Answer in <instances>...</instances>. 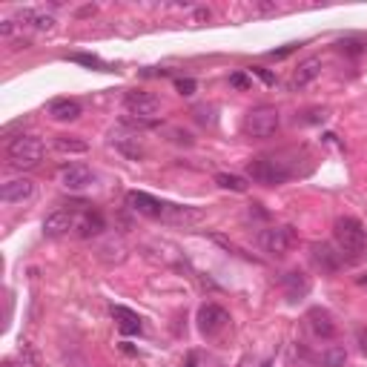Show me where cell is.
Here are the masks:
<instances>
[{
    "instance_id": "34",
    "label": "cell",
    "mask_w": 367,
    "mask_h": 367,
    "mask_svg": "<svg viewBox=\"0 0 367 367\" xmlns=\"http://www.w3.org/2000/svg\"><path fill=\"white\" fill-rule=\"evenodd\" d=\"M261 367H273V361H264V364H261Z\"/></svg>"
},
{
    "instance_id": "1",
    "label": "cell",
    "mask_w": 367,
    "mask_h": 367,
    "mask_svg": "<svg viewBox=\"0 0 367 367\" xmlns=\"http://www.w3.org/2000/svg\"><path fill=\"white\" fill-rule=\"evenodd\" d=\"M333 239H336L339 253L347 256V258H361L367 253V230L353 215L339 218L336 227H333Z\"/></svg>"
},
{
    "instance_id": "9",
    "label": "cell",
    "mask_w": 367,
    "mask_h": 367,
    "mask_svg": "<svg viewBox=\"0 0 367 367\" xmlns=\"http://www.w3.org/2000/svg\"><path fill=\"white\" fill-rule=\"evenodd\" d=\"M126 204H129L135 212L150 215V218H164V215H167V209H170V204H164V201L153 198L150 192H138V190H132V192L126 195Z\"/></svg>"
},
{
    "instance_id": "18",
    "label": "cell",
    "mask_w": 367,
    "mask_h": 367,
    "mask_svg": "<svg viewBox=\"0 0 367 367\" xmlns=\"http://www.w3.org/2000/svg\"><path fill=\"white\" fill-rule=\"evenodd\" d=\"M104 215L95 212V209H81V218H78V236L89 239V236H98L104 233Z\"/></svg>"
},
{
    "instance_id": "29",
    "label": "cell",
    "mask_w": 367,
    "mask_h": 367,
    "mask_svg": "<svg viewBox=\"0 0 367 367\" xmlns=\"http://www.w3.org/2000/svg\"><path fill=\"white\" fill-rule=\"evenodd\" d=\"M0 35L12 38V35H15V21H4V23H0Z\"/></svg>"
},
{
    "instance_id": "25",
    "label": "cell",
    "mask_w": 367,
    "mask_h": 367,
    "mask_svg": "<svg viewBox=\"0 0 367 367\" xmlns=\"http://www.w3.org/2000/svg\"><path fill=\"white\" fill-rule=\"evenodd\" d=\"M175 89H178L181 95H187V98H190V95H195L198 84H195L192 78H178V81H175Z\"/></svg>"
},
{
    "instance_id": "8",
    "label": "cell",
    "mask_w": 367,
    "mask_h": 367,
    "mask_svg": "<svg viewBox=\"0 0 367 367\" xmlns=\"http://www.w3.org/2000/svg\"><path fill=\"white\" fill-rule=\"evenodd\" d=\"M258 241L270 256H287L292 247V227H267L261 230Z\"/></svg>"
},
{
    "instance_id": "32",
    "label": "cell",
    "mask_w": 367,
    "mask_h": 367,
    "mask_svg": "<svg viewBox=\"0 0 367 367\" xmlns=\"http://www.w3.org/2000/svg\"><path fill=\"white\" fill-rule=\"evenodd\" d=\"M358 287H367V273H364V275H358Z\"/></svg>"
},
{
    "instance_id": "22",
    "label": "cell",
    "mask_w": 367,
    "mask_h": 367,
    "mask_svg": "<svg viewBox=\"0 0 367 367\" xmlns=\"http://www.w3.org/2000/svg\"><path fill=\"white\" fill-rule=\"evenodd\" d=\"M215 184L221 190H233V192H247V181L241 175H230V172H218Z\"/></svg>"
},
{
    "instance_id": "10",
    "label": "cell",
    "mask_w": 367,
    "mask_h": 367,
    "mask_svg": "<svg viewBox=\"0 0 367 367\" xmlns=\"http://www.w3.org/2000/svg\"><path fill=\"white\" fill-rule=\"evenodd\" d=\"M32 195H35V181L32 178H12L0 187V198H4L6 204H21Z\"/></svg>"
},
{
    "instance_id": "23",
    "label": "cell",
    "mask_w": 367,
    "mask_h": 367,
    "mask_svg": "<svg viewBox=\"0 0 367 367\" xmlns=\"http://www.w3.org/2000/svg\"><path fill=\"white\" fill-rule=\"evenodd\" d=\"M344 361H347L344 347H330V350L322 356V364H324V367H344Z\"/></svg>"
},
{
    "instance_id": "11",
    "label": "cell",
    "mask_w": 367,
    "mask_h": 367,
    "mask_svg": "<svg viewBox=\"0 0 367 367\" xmlns=\"http://www.w3.org/2000/svg\"><path fill=\"white\" fill-rule=\"evenodd\" d=\"M60 184L66 190H87L92 184V170L84 164H69L60 170Z\"/></svg>"
},
{
    "instance_id": "5",
    "label": "cell",
    "mask_w": 367,
    "mask_h": 367,
    "mask_svg": "<svg viewBox=\"0 0 367 367\" xmlns=\"http://www.w3.org/2000/svg\"><path fill=\"white\" fill-rule=\"evenodd\" d=\"M124 106L129 115H135L138 121H153L158 112H161V98L153 95V92H141V89H132L124 95Z\"/></svg>"
},
{
    "instance_id": "2",
    "label": "cell",
    "mask_w": 367,
    "mask_h": 367,
    "mask_svg": "<svg viewBox=\"0 0 367 367\" xmlns=\"http://www.w3.org/2000/svg\"><path fill=\"white\" fill-rule=\"evenodd\" d=\"M247 175L258 184H267V187H275V184H284L290 175H292V167L290 161H284L281 155H256L250 164H247Z\"/></svg>"
},
{
    "instance_id": "30",
    "label": "cell",
    "mask_w": 367,
    "mask_h": 367,
    "mask_svg": "<svg viewBox=\"0 0 367 367\" xmlns=\"http://www.w3.org/2000/svg\"><path fill=\"white\" fill-rule=\"evenodd\" d=\"M356 341H358V347H361V353L367 356V327H361V330L356 333Z\"/></svg>"
},
{
    "instance_id": "12",
    "label": "cell",
    "mask_w": 367,
    "mask_h": 367,
    "mask_svg": "<svg viewBox=\"0 0 367 367\" xmlns=\"http://www.w3.org/2000/svg\"><path fill=\"white\" fill-rule=\"evenodd\" d=\"M281 287H284V292H287V299H290V302L305 299L307 292H310V281H307V275H305L302 270H290V273H284Z\"/></svg>"
},
{
    "instance_id": "3",
    "label": "cell",
    "mask_w": 367,
    "mask_h": 367,
    "mask_svg": "<svg viewBox=\"0 0 367 367\" xmlns=\"http://www.w3.org/2000/svg\"><path fill=\"white\" fill-rule=\"evenodd\" d=\"M6 155H9V164L18 167V170H32L43 161V141L38 135H18L9 141L6 146Z\"/></svg>"
},
{
    "instance_id": "27",
    "label": "cell",
    "mask_w": 367,
    "mask_h": 367,
    "mask_svg": "<svg viewBox=\"0 0 367 367\" xmlns=\"http://www.w3.org/2000/svg\"><path fill=\"white\" fill-rule=\"evenodd\" d=\"M296 46H299V43H287V46H281V49H273L270 57H275V60H278V57H287L290 52H296Z\"/></svg>"
},
{
    "instance_id": "26",
    "label": "cell",
    "mask_w": 367,
    "mask_h": 367,
    "mask_svg": "<svg viewBox=\"0 0 367 367\" xmlns=\"http://www.w3.org/2000/svg\"><path fill=\"white\" fill-rule=\"evenodd\" d=\"M230 84L236 89H250V78L244 75V72H236V75H230Z\"/></svg>"
},
{
    "instance_id": "33",
    "label": "cell",
    "mask_w": 367,
    "mask_h": 367,
    "mask_svg": "<svg viewBox=\"0 0 367 367\" xmlns=\"http://www.w3.org/2000/svg\"><path fill=\"white\" fill-rule=\"evenodd\" d=\"M187 367H195V356H190V358H187Z\"/></svg>"
},
{
    "instance_id": "16",
    "label": "cell",
    "mask_w": 367,
    "mask_h": 367,
    "mask_svg": "<svg viewBox=\"0 0 367 367\" xmlns=\"http://www.w3.org/2000/svg\"><path fill=\"white\" fill-rule=\"evenodd\" d=\"M307 322H310L313 336H319V339H333V336H336V324H333V319H330L327 310L313 307V310L307 313Z\"/></svg>"
},
{
    "instance_id": "21",
    "label": "cell",
    "mask_w": 367,
    "mask_h": 367,
    "mask_svg": "<svg viewBox=\"0 0 367 367\" xmlns=\"http://www.w3.org/2000/svg\"><path fill=\"white\" fill-rule=\"evenodd\" d=\"M55 150L57 153H87L89 146H87V141H81L75 135H57L55 138Z\"/></svg>"
},
{
    "instance_id": "17",
    "label": "cell",
    "mask_w": 367,
    "mask_h": 367,
    "mask_svg": "<svg viewBox=\"0 0 367 367\" xmlns=\"http://www.w3.org/2000/svg\"><path fill=\"white\" fill-rule=\"evenodd\" d=\"M49 115L55 121H78L81 118V104L72 98H55L49 104Z\"/></svg>"
},
{
    "instance_id": "14",
    "label": "cell",
    "mask_w": 367,
    "mask_h": 367,
    "mask_svg": "<svg viewBox=\"0 0 367 367\" xmlns=\"http://www.w3.org/2000/svg\"><path fill=\"white\" fill-rule=\"evenodd\" d=\"M112 143L118 146L124 155H129V158H141V155H143V146H141V141H138V132H126L124 126L112 129Z\"/></svg>"
},
{
    "instance_id": "4",
    "label": "cell",
    "mask_w": 367,
    "mask_h": 367,
    "mask_svg": "<svg viewBox=\"0 0 367 367\" xmlns=\"http://www.w3.org/2000/svg\"><path fill=\"white\" fill-rule=\"evenodd\" d=\"M278 124H281L278 109L264 104V106H256V109H250L244 115V135L264 141V138H273L278 132Z\"/></svg>"
},
{
    "instance_id": "31",
    "label": "cell",
    "mask_w": 367,
    "mask_h": 367,
    "mask_svg": "<svg viewBox=\"0 0 367 367\" xmlns=\"http://www.w3.org/2000/svg\"><path fill=\"white\" fill-rule=\"evenodd\" d=\"M341 49H347L350 55H358L361 52V43H356V40H344V43H339Z\"/></svg>"
},
{
    "instance_id": "15",
    "label": "cell",
    "mask_w": 367,
    "mask_h": 367,
    "mask_svg": "<svg viewBox=\"0 0 367 367\" xmlns=\"http://www.w3.org/2000/svg\"><path fill=\"white\" fill-rule=\"evenodd\" d=\"M109 313H112V319H115V324H118V330H121L124 336H135V333H141V316H138V313H132L129 307H124V305H112V307H109Z\"/></svg>"
},
{
    "instance_id": "20",
    "label": "cell",
    "mask_w": 367,
    "mask_h": 367,
    "mask_svg": "<svg viewBox=\"0 0 367 367\" xmlns=\"http://www.w3.org/2000/svg\"><path fill=\"white\" fill-rule=\"evenodd\" d=\"M18 21L21 23H29V26H35L40 32H49L55 26V18L52 15H43V12H35V9H21L18 12Z\"/></svg>"
},
{
    "instance_id": "28",
    "label": "cell",
    "mask_w": 367,
    "mask_h": 367,
    "mask_svg": "<svg viewBox=\"0 0 367 367\" xmlns=\"http://www.w3.org/2000/svg\"><path fill=\"white\" fill-rule=\"evenodd\" d=\"M250 72H253V75H258V78H261L264 84H275V78L270 75V72H267V69H261V66H253Z\"/></svg>"
},
{
    "instance_id": "24",
    "label": "cell",
    "mask_w": 367,
    "mask_h": 367,
    "mask_svg": "<svg viewBox=\"0 0 367 367\" xmlns=\"http://www.w3.org/2000/svg\"><path fill=\"white\" fill-rule=\"evenodd\" d=\"M69 60H72V63H81V66H89V69H98V72H109L106 63H104L101 57H95V55H81V52H78V55H69Z\"/></svg>"
},
{
    "instance_id": "19",
    "label": "cell",
    "mask_w": 367,
    "mask_h": 367,
    "mask_svg": "<svg viewBox=\"0 0 367 367\" xmlns=\"http://www.w3.org/2000/svg\"><path fill=\"white\" fill-rule=\"evenodd\" d=\"M313 258H316V264L324 273H336L341 267V261H344V256L341 253H333V247H327V244H316L313 247Z\"/></svg>"
},
{
    "instance_id": "7",
    "label": "cell",
    "mask_w": 367,
    "mask_h": 367,
    "mask_svg": "<svg viewBox=\"0 0 367 367\" xmlns=\"http://www.w3.org/2000/svg\"><path fill=\"white\" fill-rule=\"evenodd\" d=\"M230 324V313L224 307H218V305H204L198 310V330L204 336H218L224 327Z\"/></svg>"
},
{
    "instance_id": "13",
    "label": "cell",
    "mask_w": 367,
    "mask_h": 367,
    "mask_svg": "<svg viewBox=\"0 0 367 367\" xmlns=\"http://www.w3.org/2000/svg\"><path fill=\"white\" fill-rule=\"evenodd\" d=\"M319 72H322V57H307L299 63V69L292 72V78H290V87L292 89H302L307 84H313L319 78Z\"/></svg>"
},
{
    "instance_id": "6",
    "label": "cell",
    "mask_w": 367,
    "mask_h": 367,
    "mask_svg": "<svg viewBox=\"0 0 367 367\" xmlns=\"http://www.w3.org/2000/svg\"><path fill=\"white\" fill-rule=\"evenodd\" d=\"M78 218H81V209H55L43 218V236L49 239H57V236H66L72 230H78Z\"/></svg>"
}]
</instances>
